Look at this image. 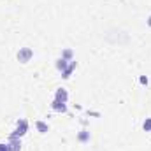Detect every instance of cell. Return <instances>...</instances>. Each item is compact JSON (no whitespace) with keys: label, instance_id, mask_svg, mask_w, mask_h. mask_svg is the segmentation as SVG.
I'll use <instances>...</instances> for the list:
<instances>
[{"label":"cell","instance_id":"obj_1","mask_svg":"<svg viewBox=\"0 0 151 151\" xmlns=\"http://www.w3.org/2000/svg\"><path fill=\"white\" fill-rule=\"evenodd\" d=\"M27 132H28V121L21 118V119L16 121V128H14V132H12L9 137H18V139H21Z\"/></svg>","mask_w":151,"mask_h":151},{"label":"cell","instance_id":"obj_2","mask_svg":"<svg viewBox=\"0 0 151 151\" xmlns=\"http://www.w3.org/2000/svg\"><path fill=\"white\" fill-rule=\"evenodd\" d=\"M32 56H34V51H32L30 47H21V49L18 51V55H16V58H18L21 63H28V62L32 60Z\"/></svg>","mask_w":151,"mask_h":151},{"label":"cell","instance_id":"obj_3","mask_svg":"<svg viewBox=\"0 0 151 151\" xmlns=\"http://www.w3.org/2000/svg\"><path fill=\"white\" fill-rule=\"evenodd\" d=\"M55 100L67 104V100H69V93H67V90H65V88H58L56 93H55Z\"/></svg>","mask_w":151,"mask_h":151},{"label":"cell","instance_id":"obj_4","mask_svg":"<svg viewBox=\"0 0 151 151\" xmlns=\"http://www.w3.org/2000/svg\"><path fill=\"white\" fill-rule=\"evenodd\" d=\"M9 148H11V151H21V139L9 137Z\"/></svg>","mask_w":151,"mask_h":151},{"label":"cell","instance_id":"obj_5","mask_svg":"<svg viewBox=\"0 0 151 151\" xmlns=\"http://www.w3.org/2000/svg\"><path fill=\"white\" fill-rule=\"evenodd\" d=\"M76 65H77V63H76L74 60H70V62H69V67H67V69H65V70L62 72V77H63V79H69V77H70V74L74 72Z\"/></svg>","mask_w":151,"mask_h":151},{"label":"cell","instance_id":"obj_6","mask_svg":"<svg viewBox=\"0 0 151 151\" xmlns=\"http://www.w3.org/2000/svg\"><path fill=\"white\" fill-rule=\"evenodd\" d=\"M51 107H53V111H56V113H67V106H65L63 102H58V100H53V104H51Z\"/></svg>","mask_w":151,"mask_h":151},{"label":"cell","instance_id":"obj_7","mask_svg":"<svg viewBox=\"0 0 151 151\" xmlns=\"http://www.w3.org/2000/svg\"><path fill=\"white\" fill-rule=\"evenodd\" d=\"M67 67H69V60H65V58H58V60H56V69H58L60 72H63Z\"/></svg>","mask_w":151,"mask_h":151},{"label":"cell","instance_id":"obj_8","mask_svg":"<svg viewBox=\"0 0 151 151\" xmlns=\"http://www.w3.org/2000/svg\"><path fill=\"white\" fill-rule=\"evenodd\" d=\"M35 128H37L40 134H47V132H49V127H47V123H44V121H35Z\"/></svg>","mask_w":151,"mask_h":151},{"label":"cell","instance_id":"obj_9","mask_svg":"<svg viewBox=\"0 0 151 151\" xmlns=\"http://www.w3.org/2000/svg\"><path fill=\"white\" fill-rule=\"evenodd\" d=\"M77 141H79V142H88V141H90V132H88V130H81V132L77 134Z\"/></svg>","mask_w":151,"mask_h":151},{"label":"cell","instance_id":"obj_10","mask_svg":"<svg viewBox=\"0 0 151 151\" xmlns=\"http://www.w3.org/2000/svg\"><path fill=\"white\" fill-rule=\"evenodd\" d=\"M62 58H65V60L70 62V60H72V49H70V47L63 49V51H62Z\"/></svg>","mask_w":151,"mask_h":151},{"label":"cell","instance_id":"obj_11","mask_svg":"<svg viewBox=\"0 0 151 151\" xmlns=\"http://www.w3.org/2000/svg\"><path fill=\"white\" fill-rule=\"evenodd\" d=\"M142 128H144L146 132H151V118H146V119H144V123H142Z\"/></svg>","mask_w":151,"mask_h":151},{"label":"cell","instance_id":"obj_12","mask_svg":"<svg viewBox=\"0 0 151 151\" xmlns=\"http://www.w3.org/2000/svg\"><path fill=\"white\" fill-rule=\"evenodd\" d=\"M139 83H141V84H148V83H150V79H148L146 76H141V79H139Z\"/></svg>","mask_w":151,"mask_h":151},{"label":"cell","instance_id":"obj_13","mask_svg":"<svg viewBox=\"0 0 151 151\" xmlns=\"http://www.w3.org/2000/svg\"><path fill=\"white\" fill-rule=\"evenodd\" d=\"M0 151H11L9 144H0Z\"/></svg>","mask_w":151,"mask_h":151},{"label":"cell","instance_id":"obj_14","mask_svg":"<svg viewBox=\"0 0 151 151\" xmlns=\"http://www.w3.org/2000/svg\"><path fill=\"white\" fill-rule=\"evenodd\" d=\"M146 25H148V27H150V28H151V16H150V18H148V21H146Z\"/></svg>","mask_w":151,"mask_h":151}]
</instances>
